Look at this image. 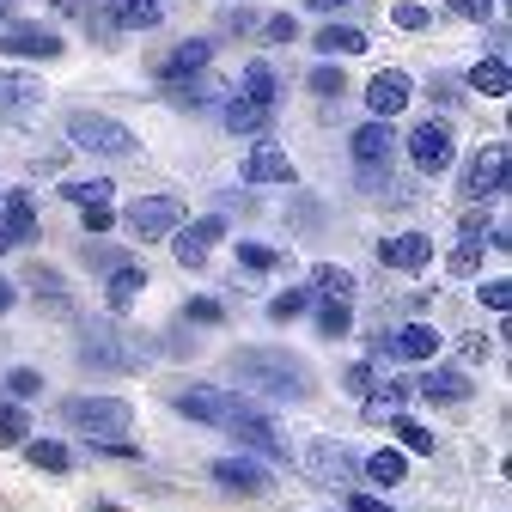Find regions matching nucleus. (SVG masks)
Returning a JSON list of instances; mask_svg holds the SVG:
<instances>
[{
  "label": "nucleus",
  "mask_w": 512,
  "mask_h": 512,
  "mask_svg": "<svg viewBox=\"0 0 512 512\" xmlns=\"http://www.w3.org/2000/svg\"><path fill=\"white\" fill-rule=\"evenodd\" d=\"M384 348H391L397 360H421V366H433V360H439V330H433V324H403Z\"/></svg>",
  "instance_id": "nucleus-22"
},
{
  "label": "nucleus",
  "mask_w": 512,
  "mask_h": 512,
  "mask_svg": "<svg viewBox=\"0 0 512 512\" xmlns=\"http://www.w3.org/2000/svg\"><path fill=\"white\" fill-rule=\"evenodd\" d=\"M458 19H470V25H482V19H494V0H445Z\"/></svg>",
  "instance_id": "nucleus-43"
},
{
  "label": "nucleus",
  "mask_w": 512,
  "mask_h": 512,
  "mask_svg": "<svg viewBox=\"0 0 512 512\" xmlns=\"http://www.w3.org/2000/svg\"><path fill=\"white\" fill-rule=\"evenodd\" d=\"M61 415H68V427H80L86 439H128V427H135V409L122 397H68Z\"/></svg>",
  "instance_id": "nucleus-4"
},
{
  "label": "nucleus",
  "mask_w": 512,
  "mask_h": 512,
  "mask_svg": "<svg viewBox=\"0 0 512 512\" xmlns=\"http://www.w3.org/2000/svg\"><path fill=\"white\" fill-rule=\"evenodd\" d=\"M13 305H19V287H13V281H0V311H13Z\"/></svg>",
  "instance_id": "nucleus-56"
},
{
  "label": "nucleus",
  "mask_w": 512,
  "mask_h": 512,
  "mask_svg": "<svg viewBox=\"0 0 512 512\" xmlns=\"http://www.w3.org/2000/svg\"><path fill=\"white\" fill-rule=\"evenodd\" d=\"M506 177H512V153H506V141H488V147L470 159L458 196H464V202H476V208H488V202H500V196H506Z\"/></svg>",
  "instance_id": "nucleus-5"
},
{
  "label": "nucleus",
  "mask_w": 512,
  "mask_h": 512,
  "mask_svg": "<svg viewBox=\"0 0 512 512\" xmlns=\"http://www.w3.org/2000/svg\"><path fill=\"white\" fill-rule=\"evenodd\" d=\"M141 360H147V348H141L135 336H122V330H110V324H92V330H86L80 366H92V372H135Z\"/></svg>",
  "instance_id": "nucleus-6"
},
{
  "label": "nucleus",
  "mask_w": 512,
  "mask_h": 512,
  "mask_svg": "<svg viewBox=\"0 0 512 512\" xmlns=\"http://www.w3.org/2000/svg\"><path fill=\"white\" fill-rule=\"evenodd\" d=\"M49 92H43V80H31V74H7L0 68V110H37Z\"/></svg>",
  "instance_id": "nucleus-25"
},
{
  "label": "nucleus",
  "mask_w": 512,
  "mask_h": 512,
  "mask_svg": "<svg viewBox=\"0 0 512 512\" xmlns=\"http://www.w3.org/2000/svg\"><path fill=\"white\" fill-rule=\"evenodd\" d=\"M244 183H293V159L281 147H256L244 159Z\"/></svg>",
  "instance_id": "nucleus-23"
},
{
  "label": "nucleus",
  "mask_w": 512,
  "mask_h": 512,
  "mask_svg": "<svg viewBox=\"0 0 512 512\" xmlns=\"http://www.w3.org/2000/svg\"><path fill=\"white\" fill-rule=\"evenodd\" d=\"M104 19H110V31H153V25H165V0H110Z\"/></svg>",
  "instance_id": "nucleus-19"
},
{
  "label": "nucleus",
  "mask_w": 512,
  "mask_h": 512,
  "mask_svg": "<svg viewBox=\"0 0 512 512\" xmlns=\"http://www.w3.org/2000/svg\"><path fill=\"white\" fill-rule=\"evenodd\" d=\"M208 55H214V43H208V37H189V43H177V49L159 61L153 74H159L165 86H177V80H189V74H202V68H208Z\"/></svg>",
  "instance_id": "nucleus-18"
},
{
  "label": "nucleus",
  "mask_w": 512,
  "mask_h": 512,
  "mask_svg": "<svg viewBox=\"0 0 512 512\" xmlns=\"http://www.w3.org/2000/svg\"><path fill=\"white\" fill-rule=\"evenodd\" d=\"M147 293V269L141 263H116L110 269V281H104V305L122 317V311H135V299Z\"/></svg>",
  "instance_id": "nucleus-20"
},
{
  "label": "nucleus",
  "mask_w": 512,
  "mask_h": 512,
  "mask_svg": "<svg viewBox=\"0 0 512 512\" xmlns=\"http://www.w3.org/2000/svg\"><path fill=\"white\" fill-rule=\"evenodd\" d=\"M348 147H354V171H360V183H366V189H384V202H403V189L391 183V153H397L391 122H384V116L360 122Z\"/></svg>",
  "instance_id": "nucleus-2"
},
{
  "label": "nucleus",
  "mask_w": 512,
  "mask_h": 512,
  "mask_svg": "<svg viewBox=\"0 0 512 512\" xmlns=\"http://www.w3.org/2000/svg\"><path fill=\"white\" fill-rule=\"evenodd\" d=\"M31 287H43V299H49V311H55V317H68V293H61V275H55V269H43V263H37V269H31Z\"/></svg>",
  "instance_id": "nucleus-38"
},
{
  "label": "nucleus",
  "mask_w": 512,
  "mask_h": 512,
  "mask_svg": "<svg viewBox=\"0 0 512 512\" xmlns=\"http://www.w3.org/2000/svg\"><path fill=\"white\" fill-rule=\"evenodd\" d=\"M68 141H74L80 153H98V159H128V153H141L135 128L116 122V116H104V110H74V116H68Z\"/></svg>",
  "instance_id": "nucleus-3"
},
{
  "label": "nucleus",
  "mask_w": 512,
  "mask_h": 512,
  "mask_svg": "<svg viewBox=\"0 0 512 512\" xmlns=\"http://www.w3.org/2000/svg\"><path fill=\"white\" fill-rule=\"evenodd\" d=\"M372 384V366H348V391H366Z\"/></svg>",
  "instance_id": "nucleus-54"
},
{
  "label": "nucleus",
  "mask_w": 512,
  "mask_h": 512,
  "mask_svg": "<svg viewBox=\"0 0 512 512\" xmlns=\"http://www.w3.org/2000/svg\"><path fill=\"white\" fill-rule=\"evenodd\" d=\"M263 31H269L275 43H293V37H299V19H293V13H275V19H269Z\"/></svg>",
  "instance_id": "nucleus-46"
},
{
  "label": "nucleus",
  "mask_w": 512,
  "mask_h": 512,
  "mask_svg": "<svg viewBox=\"0 0 512 512\" xmlns=\"http://www.w3.org/2000/svg\"><path fill=\"white\" fill-rule=\"evenodd\" d=\"M226 433H238V445H250L256 458H287V439L275 433V421H269L263 409H250V403H232Z\"/></svg>",
  "instance_id": "nucleus-10"
},
{
  "label": "nucleus",
  "mask_w": 512,
  "mask_h": 512,
  "mask_svg": "<svg viewBox=\"0 0 512 512\" xmlns=\"http://www.w3.org/2000/svg\"><path fill=\"white\" fill-rule=\"evenodd\" d=\"M409 92H415V80H409L403 68H384V74L366 80V104H372V116H384V122H391V116L409 104Z\"/></svg>",
  "instance_id": "nucleus-15"
},
{
  "label": "nucleus",
  "mask_w": 512,
  "mask_h": 512,
  "mask_svg": "<svg viewBox=\"0 0 512 512\" xmlns=\"http://www.w3.org/2000/svg\"><path fill=\"white\" fill-rule=\"evenodd\" d=\"M317 49H324L330 61H336V55H360V49H366V31H354V25H330L324 37H317Z\"/></svg>",
  "instance_id": "nucleus-33"
},
{
  "label": "nucleus",
  "mask_w": 512,
  "mask_h": 512,
  "mask_svg": "<svg viewBox=\"0 0 512 512\" xmlns=\"http://www.w3.org/2000/svg\"><path fill=\"white\" fill-rule=\"evenodd\" d=\"M317 98H342V68L336 61H324V68H311V80H305Z\"/></svg>",
  "instance_id": "nucleus-42"
},
{
  "label": "nucleus",
  "mask_w": 512,
  "mask_h": 512,
  "mask_svg": "<svg viewBox=\"0 0 512 512\" xmlns=\"http://www.w3.org/2000/svg\"><path fill=\"white\" fill-rule=\"evenodd\" d=\"M80 214H86V232H110V226H116V208H110V202H92V208H80Z\"/></svg>",
  "instance_id": "nucleus-44"
},
{
  "label": "nucleus",
  "mask_w": 512,
  "mask_h": 512,
  "mask_svg": "<svg viewBox=\"0 0 512 512\" xmlns=\"http://www.w3.org/2000/svg\"><path fill=\"white\" fill-rule=\"evenodd\" d=\"M452 275H476V244H458L452 250Z\"/></svg>",
  "instance_id": "nucleus-49"
},
{
  "label": "nucleus",
  "mask_w": 512,
  "mask_h": 512,
  "mask_svg": "<svg viewBox=\"0 0 512 512\" xmlns=\"http://www.w3.org/2000/svg\"><path fill=\"white\" fill-rule=\"evenodd\" d=\"M427 19H433V13L421 7V0H397V7H391V25H397V31H427Z\"/></svg>",
  "instance_id": "nucleus-41"
},
{
  "label": "nucleus",
  "mask_w": 512,
  "mask_h": 512,
  "mask_svg": "<svg viewBox=\"0 0 512 512\" xmlns=\"http://www.w3.org/2000/svg\"><path fill=\"white\" fill-rule=\"evenodd\" d=\"M409 165L421 171V177H445V171H452V159H458V141H452V128H445V122H415L409 128Z\"/></svg>",
  "instance_id": "nucleus-7"
},
{
  "label": "nucleus",
  "mask_w": 512,
  "mask_h": 512,
  "mask_svg": "<svg viewBox=\"0 0 512 512\" xmlns=\"http://www.w3.org/2000/svg\"><path fill=\"white\" fill-rule=\"evenodd\" d=\"M31 439V421L19 403H0V445H25Z\"/></svg>",
  "instance_id": "nucleus-37"
},
{
  "label": "nucleus",
  "mask_w": 512,
  "mask_h": 512,
  "mask_svg": "<svg viewBox=\"0 0 512 512\" xmlns=\"http://www.w3.org/2000/svg\"><path fill=\"white\" fill-rule=\"evenodd\" d=\"M25 458L37 464V470H49V476H61V470H74V452L61 439H25Z\"/></svg>",
  "instance_id": "nucleus-29"
},
{
  "label": "nucleus",
  "mask_w": 512,
  "mask_h": 512,
  "mask_svg": "<svg viewBox=\"0 0 512 512\" xmlns=\"http://www.w3.org/2000/svg\"><path fill=\"white\" fill-rule=\"evenodd\" d=\"M0 49L25 55V61H55L61 55V31H49V25H7L0 31Z\"/></svg>",
  "instance_id": "nucleus-14"
},
{
  "label": "nucleus",
  "mask_w": 512,
  "mask_h": 512,
  "mask_svg": "<svg viewBox=\"0 0 512 512\" xmlns=\"http://www.w3.org/2000/svg\"><path fill=\"white\" fill-rule=\"evenodd\" d=\"M305 470H311L317 482H336V488L354 482V458L336 452V439H305Z\"/></svg>",
  "instance_id": "nucleus-16"
},
{
  "label": "nucleus",
  "mask_w": 512,
  "mask_h": 512,
  "mask_svg": "<svg viewBox=\"0 0 512 512\" xmlns=\"http://www.w3.org/2000/svg\"><path fill=\"white\" fill-rule=\"evenodd\" d=\"M183 317H189V324H220L226 311H220L214 299H189V311H183Z\"/></svg>",
  "instance_id": "nucleus-45"
},
{
  "label": "nucleus",
  "mask_w": 512,
  "mask_h": 512,
  "mask_svg": "<svg viewBox=\"0 0 512 512\" xmlns=\"http://www.w3.org/2000/svg\"><path fill=\"white\" fill-rule=\"evenodd\" d=\"M482 305L506 311V305H512V287H506V281H482Z\"/></svg>",
  "instance_id": "nucleus-47"
},
{
  "label": "nucleus",
  "mask_w": 512,
  "mask_h": 512,
  "mask_svg": "<svg viewBox=\"0 0 512 512\" xmlns=\"http://www.w3.org/2000/svg\"><path fill=\"white\" fill-rule=\"evenodd\" d=\"M305 311H311V293H305V287H287V293L269 299V317H275V324H293V317H305Z\"/></svg>",
  "instance_id": "nucleus-36"
},
{
  "label": "nucleus",
  "mask_w": 512,
  "mask_h": 512,
  "mask_svg": "<svg viewBox=\"0 0 512 512\" xmlns=\"http://www.w3.org/2000/svg\"><path fill=\"white\" fill-rule=\"evenodd\" d=\"M226 25H232V31H250V25H256V13H250V7H232V13H226Z\"/></svg>",
  "instance_id": "nucleus-51"
},
{
  "label": "nucleus",
  "mask_w": 512,
  "mask_h": 512,
  "mask_svg": "<svg viewBox=\"0 0 512 512\" xmlns=\"http://www.w3.org/2000/svg\"><path fill=\"white\" fill-rule=\"evenodd\" d=\"M244 98H250V104H263V110H275V98H281V80H275V68H269V61H250V68H244Z\"/></svg>",
  "instance_id": "nucleus-26"
},
{
  "label": "nucleus",
  "mask_w": 512,
  "mask_h": 512,
  "mask_svg": "<svg viewBox=\"0 0 512 512\" xmlns=\"http://www.w3.org/2000/svg\"><path fill=\"white\" fill-rule=\"evenodd\" d=\"M360 470H366V482H378V488H397V482L409 476V458H403V452H391V445H384V452H372V458H366Z\"/></svg>",
  "instance_id": "nucleus-28"
},
{
  "label": "nucleus",
  "mask_w": 512,
  "mask_h": 512,
  "mask_svg": "<svg viewBox=\"0 0 512 512\" xmlns=\"http://www.w3.org/2000/svg\"><path fill=\"white\" fill-rule=\"evenodd\" d=\"M458 238H464V244H482V238H488V220H482V214H464Z\"/></svg>",
  "instance_id": "nucleus-48"
},
{
  "label": "nucleus",
  "mask_w": 512,
  "mask_h": 512,
  "mask_svg": "<svg viewBox=\"0 0 512 512\" xmlns=\"http://www.w3.org/2000/svg\"><path fill=\"white\" fill-rule=\"evenodd\" d=\"M238 263H244V269H256V275H269V269H281V263H287V256H281V250H269V244H238Z\"/></svg>",
  "instance_id": "nucleus-39"
},
{
  "label": "nucleus",
  "mask_w": 512,
  "mask_h": 512,
  "mask_svg": "<svg viewBox=\"0 0 512 512\" xmlns=\"http://www.w3.org/2000/svg\"><path fill=\"white\" fill-rule=\"evenodd\" d=\"M378 263L384 269H403V275H421L433 263V238L427 232H397V238L378 244Z\"/></svg>",
  "instance_id": "nucleus-13"
},
{
  "label": "nucleus",
  "mask_w": 512,
  "mask_h": 512,
  "mask_svg": "<svg viewBox=\"0 0 512 512\" xmlns=\"http://www.w3.org/2000/svg\"><path fill=\"white\" fill-rule=\"evenodd\" d=\"M31 232H37L31 189H7V196H0V238H7V250L13 244H31Z\"/></svg>",
  "instance_id": "nucleus-17"
},
{
  "label": "nucleus",
  "mask_w": 512,
  "mask_h": 512,
  "mask_svg": "<svg viewBox=\"0 0 512 512\" xmlns=\"http://www.w3.org/2000/svg\"><path fill=\"white\" fill-rule=\"evenodd\" d=\"M464 360H488V336H464Z\"/></svg>",
  "instance_id": "nucleus-52"
},
{
  "label": "nucleus",
  "mask_w": 512,
  "mask_h": 512,
  "mask_svg": "<svg viewBox=\"0 0 512 512\" xmlns=\"http://www.w3.org/2000/svg\"><path fill=\"white\" fill-rule=\"evenodd\" d=\"M220 488H232V494H269L275 488V476H269V464H256V458H244V452H232V458H214V470H208Z\"/></svg>",
  "instance_id": "nucleus-11"
},
{
  "label": "nucleus",
  "mask_w": 512,
  "mask_h": 512,
  "mask_svg": "<svg viewBox=\"0 0 512 512\" xmlns=\"http://www.w3.org/2000/svg\"><path fill=\"white\" fill-rule=\"evenodd\" d=\"M232 378L244 384V391L269 397V403H305L311 397L305 360H293L281 348H244V354H232Z\"/></svg>",
  "instance_id": "nucleus-1"
},
{
  "label": "nucleus",
  "mask_w": 512,
  "mask_h": 512,
  "mask_svg": "<svg viewBox=\"0 0 512 512\" xmlns=\"http://www.w3.org/2000/svg\"><path fill=\"white\" fill-rule=\"evenodd\" d=\"M470 92H482V98H506V92H512V68H506V55H500V49L482 55L476 68H470Z\"/></svg>",
  "instance_id": "nucleus-24"
},
{
  "label": "nucleus",
  "mask_w": 512,
  "mask_h": 512,
  "mask_svg": "<svg viewBox=\"0 0 512 512\" xmlns=\"http://www.w3.org/2000/svg\"><path fill=\"white\" fill-rule=\"evenodd\" d=\"M86 263H98V269H116V256H110L104 244H86Z\"/></svg>",
  "instance_id": "nucleus-53"
},
{
  "label": "nucleus",
  "mask_w": 512,
  "mask_h": 512,
  "mask_svg": "<svg viewBox=\"0 0 512 512\" xmlns=\"http://www.w3.org/2000/svg\"><path fill=\"white\" fill-rule=\"evenodd\" d=\"M415 397H427V403H464L470 397V372H458V366H427V378L415 384Z\"/></svg>",
  "instance_id": "nucleus-21"
},
{
  "label": "nucleus",
  "mask_w": 512,
  "mask_h": 512,
  "mask_svg": "<svg viewBox=\"0 0 512 512\" xmlns=\"http://www.w3.org/2000/svg\"><path fill=\"white\" fill-rule=\"evenodd\" d=\"M391 427H397V439H403V452H415V458H433V433L421 427V421H409V415H391Z\"/></svg>",
  "instance_id": "nucleus-35"
},
{
  "label": "nucleus",
  "mask_w": 512,
  "mask_h": 512,
  "mask_svg": "<svg viewBox=\"0 0 512 512\" xmlns=\"http://www.w3.org/2000/svg\"><path fill=\"white\" fill-rule=\"evenodd\" d=\"M98 512H116V506H98Z\"/></svg>",
  "instance_id": "nucleus-58"
},
{
  "label": "nucleus",
  "mask_w": 512,
  "mask_h": 512,
  "mask_svg": "<svg viewBox=\"0 0 512 512\" xmlns=\"http://www.w3.org/2000/svg\"><path fill=\"white\" fill-rule=\"evenodd\" d=\"M7 391H13V403H31V397H43V372H31V366H13V372H7Z\"/></svg>",
  "instance_id": "nucleus-40"
},
{
  "label": "nucleus",
  "mask_w": 512,
  "mask_h": 512,
  "mask_svg": "<svg viewBox=\"0 0 512 512\" xmlns=\"http://www.w3.org/2000/svg\"><path fill=\"white\" fill-rule=\"evenodd\" d=\"M348 506H354V512H391V506H384V500H378V494H354V500H348Z\"/></svg>",
  "instance_id": "nucleus-50"
},
{
  "label": "nucleus",
  "mask_w": 512,
  "mask_h": 512,
  "mask_svg": "<svg viewBox=\"0 0 512 512\" xmlns=\"http://www.w3.org/2000/svg\"><path fill=\"white\" fill-rule=\"evenodd\" d=\"M61 196H68L74 208H92V202H110L116 196V183L110 177H86V183H61Z\"/></svg>",
  "instance_id": "nucleus-34"
},
{
  "label": "nucleus",
  "mask_w": 512,
  "mask_h": 512,
  "mask_svg": "<svg viewBox=\"0 0 512 512\" xmlns=\"http://www.w3.org/2000/svg\"><path fill=\"white\" fill-rule=\"evenodd\" d=\"M165 98H171L177 110H208L214 98H226V86H220V80H196V86L177 80V86H165Z\"/></svg>",
  "instance_id": "nucleus-30"
},
{
  "label": "nucleus",
  "mask_w": 512,
  "mask_h": 512,
  "mask_svg": "<svg viewBox=\"0 0 512 512\" xmlns=\"http://www.w3.org/2000/svg\"><path fill=\"white\" fill-rule=\"evenodd\" d=\"M311 13H342V7H354V0H305Z\"/></svg>",
  "instance_id": "nucleus-55"
},
{
  "label": "nucleus",
  "mask_w": 512,
  "mask_h": 512,
  "mask_svg": "<svg viewBox=\"0 0 512 512\" xmlns=\"http://www.w3.org/2000/svg\"><path fill=\"white\" fill-rule=\"evenodd\" d=\"M220 116H226V128H232V135H263V128H269V116H275V110H263V104H250V98H232V104H226Z\"/></svg>",
  "instance_id": "nucleus-27"
},
{
  "label": "nucleus",
  "mask_w": 512,
  "mask_h": 512,
  "mask_svg": "<svg viewBox=\"0 0 512 512\" xmlns=\"http://www.w3.org/2000/svg\"><path fill=\"white\" fill-rule=\"evenodd\" d=\"M0 250H7V238H0Z\"/></svg>",
  "instance_id": "nucleus-59"
},
{
  "label": "nucleus",
  "mask_w": 512,
  "mask_h": 512,
  "mask_svg": "<svg viewBox=\"0 0 512 512\" xmlns=\"http://www.w3.org/2000/svg\"><path fill=\"white\" fill-rule=\"evenodd\" d=\"M122 226L135 232L141 244H159V238H171V232L183 226V202H177V196H141L135 208L122 214Z\"/></svg>",
  "instance_id": "nucleus-9"
},
{
  "label": "nucleus",
  "mask_w": 512,
  "mask_h": 512,
  "mask_svg": "<svg viewBox=\"0 0 512 512\" xmlns=\"http://www.w3.org/2000/svg\"><path fill=\"white\" fill-rule=\"evenodd\" d=\"M0 31H7V7H0Z\"/></svg>",
  "instance_id": "nucleus-57"
},
{
  "label": "nucleus",
  "mask_w": 512,
  "mask_h": 512,
  "mask_svg": "<svg viewBox=\"0 0 512 512\" xmlns=\"http://www.w3.org/2000/svg\"><path fill=\"white\" fill-rule=\"evenodd\" d=\"M165 403L177 409V415H189V421H202V427H226V415H232V391H220V384H177V391H165Z\"/></svg>",
  "instance_id": "nucleus-8"
},
{
  "label": "nucleus",
  "mask_w": 512,
  "mask_h": 512,
  "mask_svg": "<svg viewBox=\"0 0 512 512\" xmlns=\"http://www.w3.org/2000/svg\"><path fill=\"white\" fill-rule=\"evenodd\" d=\"M311 287L324 293V299H348V293H354V269H342V263H317V269H311Z\"/></svg>",
  "instance_id": "nucleus-31"
},
{
  "label": "nucleus",
  "mask_w": 512,
  "mask_h": 512,
  "mask_svg": "<svg viewBox=\"0 0 512 512\" xmlns=\"http://www.w3.org/2000/svg\"><path fill=\"white\" fill-rule=\"evenodd\" d=\"M317 330H324L330 342H342V336L354 330V311H348V299H324V305H317Z\"/></svg>",
  "instance_id": "nucleus-32"
},
{
  "label": "nucleus",
  "mask_w": 512,
  "mask_h": 512,
  "mask_svg": "<svg viewBox=\"0 0 512 512\" xmlns=\"http://www.w3.org/2000/svg\"><path fill=\"white\" fill-rule=\"evenodd\" d=\"M226 238V214H202L196 226H183L177 232V244H171V256L183 269H208V244H220Z\"/></svg>",
  "instance_id": "nucleus-12"
}]
</instances>
